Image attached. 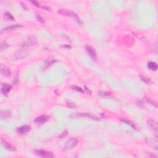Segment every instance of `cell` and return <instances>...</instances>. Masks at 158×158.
<instances>
[{
    "label": "cell",
    "mask_w": 158,
    "mask_h": 158,
    "mask_svg": "<svg viewBox=\"0 0 158 158\" xmlns=\"http://www.w3.org/2000/svg\"><path fill=\"white\" fill-rule=\"evenodd\" d=\"M58 13H59L64 16H67L71 17L72 18L74 19L78 24H82V21H81L80 17L78 16L77 14H76L74 12H72V11L67 10V9H59V10L58 11Z\"/></svg>",
    "instance_id": "obj_1"
},
{
    "label": "cell",
    "mask_w": 158,
    "mask_h": 158,
    "mask_svg": "<svg viewBox=\"0 0 158 158\" xmlns=\"http://www.w3.org/2000/svg\"><path fill=\"white\" fill-rule=\"evenodd\" d=\"M36 43H37V39H36L35 36H30L24 41L23 43L22 44V47L24 48H25L30 47H32L33 45H35Z\"/></svg>",
    "instance_id": "obj_2"
},
{
    "label": "cell",
    "mask_w": 158,
    "mask_h": 158,
    "mask_svg": "<svg viewBox=\"0 0 158 158\" xmlns=\"http://www.w3.org/2000/svg\"><path fill=\"white\" fill-rule=\"evenodd\" d=\"M36 155H37L38 157H43V158H52L54 157V154L51 152L46 151L43 149H38L35 151Z\"/></svg>",
    "instance_id": "obj_3"
},
{
    "label": "cell",
    "mask_w": 158,
    "mask_h": 158,
    "mask_svg": "<svg viewBox=\"0 0 158 158\" xmlns=\"http://www.w3.org/2000/svg\"><path fill=\"white\" fill-rule=\"evenodd\" d=\"M71 117L76 118V117H87L89 119H93V120L100 121V119L98 117L95 116L92 114H89V113H78V114H73L71 116Z\"/></svg>",
    "instance_id": "obj_4"
},
{
    "label": "cell",
    "mask_w": 158,
    "mask_h": 158,
    "mask_svg": "<svg viewBox=\"0 0 158 158\" xmlns=\"http://www.w3.org/2000/svg\"><path fill=\"white\" fill-rule=\"evenodd\" d=\"M78 143V140L76 138H72L67 141L65 145V149H71L74 147H76V145Z\"/></svg>",
    "instance_id": "obj_5"
},
{
    "label": "cell",
    "mask_w": 158,
    "mask_h": 158,
    "mask_svg": "<svg viewBox=\"0 0 158 158\" xmlns=\"http://www.w3.org/2000/svg\"><path fill=\"white\" fill-rule=\"evenodd\" d=\"M0 70H1V74H2L3 76L6 77H11V72L8 67L1 64V65H0Z\"/></svg>",
    "instance_id": "obj_6"
},
{
    "label": "cell",
    "mask_w": 158,
    "mask_h": 158,
    "mask_svg": "<svg viewBox=\"0 0 158 158\" xmlns=\"http://www.w3.org/2000/svg\"><path fill=\"white\" fill-rule=\"evenodd\" d=\"M49 116H47V115H42V116L35 118L34 120V122H35L36 124H38V125H41V124H43L44 123L47 122Z\"/></svg>",
    "instance_id": "obj_7"
},
{
    "label": "cell",
    "mask_w": 158,
    "mask_h": 158,
    "mask_svg": "<svg viewBox=\"0 0 158 158\" xmlns=\"http://www.w3.org/2000/svg\"><path fill=\"white\" fill-rule=\"evenodd\" d=\"M11 90V87L7 84H1V92L3 95L7 96L9 92Z\"/></svg>",
    "instance_id": "obj_8"
},
{
    "label": "cell",
    "mask_w": 158,
    "mask_h": 158,
    "mask_svg": "<svg viewBox=\"0 0 158 158\" xmlns=\"http://www.w3.org/2000/svg\"><path fill=\"white\" fill-rule=\"evenodd\" d=\"M31 127L29 125H23L17 129V132L21 135H25L30 132Z\"/></svg>",
    "instance_id": "obj_9"
},
{
    "label": "cell",
    "mask_w": 158,
    "mask_h": 158,
    "mask_svg": "<svg viewBox=\"0 0 158 158\" xmlns=\"http://www.w3.org/2000/svg\"><path fill=\"white\" fill-rule=\"evenodd\" d=\"M86 50H87L88 55L90 56V57H92V59H93L95 60L96 59V57H97L96 53L95 50L93 48L89 47V46H87V47H86Z\"/></svg>",
    "instance_id": "obj_10"
},
{
    "label": "cell",
    "mask_w": 158,
    "mask_h": 158,
    "mask_svg": "<svg viewBox=\"0 0 158 158\" xmlns=\"http://www.w3.org/2000/svg\"><path fill=\"white\" fill-rule=\"evenodd\" d=\"M1 144H2L3 146H4V148H6V149L11 151H13L15 150V148H14L10 143H9L8 142L6 141V140H4L3 138H1Z\"/></svg>",
    "instance_id": "obj_11"
},
{
    "label": "cell",
    "mask_w": 158,
    "mask_h": 158,
    "mask_svg": "<svg viewBox=\"0 0 158 158\" xmlns=\"http://www.w3.org/2000/svg\"><path fill=\"white\" fill-rule=\"evenodd\" d=\"M22 27V25H20V24H15V25H11V26H8L7 27L3 28L1 30V33H2L3 32H5V31H11V30H16L17 28Z\"/></svg>",
    "instance_id": "obj_12"
},
{
    "label": "cell",
    "mask_w": 158,
    "mask_h": 158,
    "mask_svg": "<svg viewBox=\"0 0 158 158\" xmlns=\"http://www.w3.org/2000/svg\"><path fill=\"white\" fill-rule=\"evenodd\" d=\"M31 3H32V4L35 6H36V7H39V8L43 9H44V10L48 11H51V8H50V7H49L48 6H46V5H41L40 3H38V1H32Z\"/></svg>",
    "instance_id": "obj_13"
},
{
    "label": "cell",
    "mask_w": 158,
    "mask_h": 158,
    "mask_svg": "<svg viewBox=\"0 0 158 158\" xmlns=\"http://www.w3.org/2000/svg\"><path fill=\"white\" fill-rule=\"evenodd\" d=\"M56 62V60L54 57H49V58L47 59L45 62V64H44V69H47L48 67H49V66L53 64L54 63H55Z\"/></svg>",
    "instance_id": "obj_14"
},
{
    "label": "cell",
    "mask_w": 158,
    "mask_h": 158,
    "mask_svg": "<svg viewBox=\"0 0 158 158\" xmlns=\"http://www.w3.org/2000/svg\"><path fill=\"white\" fill-rule=\"evenodd\" d=\"M1 117L3 119H6L9 118L11 116V112L9 111H1Z\"/></svg>",
    "instance_id": "obj_15"
},
{
    "label": "cell",
    "mask_w": 158,
    "mask_h": 158,
    "mask_svg": "<svg viewBox=\"0 0 158 158\" xmlns=\"http://www.w3.org/2000/svg\"><path fill=\"white\" fill-rule=\"evenodd\" d=\"M148 67L151 71H155L157 69V64L154 63V62H149V63H148Z\"/></svg>",
    "instance_id": "obj_16"
},
{
    "label": "cell",
    "mask_w": 158,
    "mask_h": 158,
    "mask_svg": "<svg viewBox=\"0 0 158 158\" xmlns=\"http://www.w3.org/2000/svg\"><path fill=\"white\" fill-rule=\"evenodd\" d=\"M148 124L150 127H151L153 129V130H154L155 132H157V124L155 121H153V120H149L148 122Z\"/></svg>",
    "instance_id": "obj_17"
},
{
    "label": "cell",
    "mask_w": 158,
    "mask_h": 158,
    "mask_svg": "<svg viewBox=\"0 0 158 158\" xmlns=\"http://www.w3.org/2000/svg\"><path fill=\"white\" fill-rule=\"evenodd\" d=\"M119 120H120L121 121H122V122H123L125 123V124H127V125H130V127H133V128H134V129H136V127H135V124H134L133 122H131V121L127 120V119H124V118H119Z\"/></svg>",
    "instance_id": "obj_18"
},
{
    "label": "cell",
    "mask_w": 158,
    "mask_h": 158,
    "mask_svg": "<svg viewBox=\"0 0 158 158\" xmlns=\"http://www.w3.org/2000/svg\"><path fill=\"white\" fill-rule=\"evenodd\" d=\"M4 18L7 20H12V21H14V17L12 16L9 12H6V13L4 14Z\"/></svg>",
    "instance_id": "obj_19"
},
{
    "label": "cell",
    "mask_w": 158,
    "mask_h": 158,
    "mask_svg": "<svg viewBox=\"0 0 158 158\" xmlns=\"http://www.w3.org/2000/svg\"><path fill=\"white\" fill-rule=\"evenodd\" d=\"M8 46V44L6 41H1V43H0V49H1V51H3L7 48Z\"/></svg>",
    "instance_id": "obj_20"
},
{
    "label": "cell",
    "mask_w": 158,
    "mask_h": 158,
    "mask_svg": "<svg viewBox=\"0 0 158 158\" xmlns=\"http://www.w3.org/2000/svg\"><path fill=\"white\" fill-rule=\"evenodd\" d=\"M140 79H141V80L143 81V82H144L145 83H146V84H149L151 82V80H150L149 78L146 77L145 76H140Z\"/></svg>",
    "instance_id": "obj_21"
},
{
    "label": "cell",
    "mask_w": 158,
    "mask_h": 158,
    "mask_svg": "<svg viewBox=\"0 0 158 158\" xmlns=\"http://www.w3.org/2000/svg\"><path fill=\"white\" fill-rule=\"evenodd\" d=\"M72 88L74 89V90H76V91H78V92H80V93H85L84 91L81 88L78 87H76V86H72Z\"/></svg>",
    "instance_id": "obj_22"
},
{
    "label": "cell",
    "mask_w": 158,
    "mask_h": 158,
    "mask_svg": "<svg viewBox=\"0 0 158 158\" xmlns=\"http://www.w3.org/2000/svg\"><path fill=\"white\" fill-rule=\"evenodd\" d=\"M36 19H37V20H38V22H41V23H42V24H44V22H45V21H44V19H43V18H41V16H40L38 15V14H36Z\"/></svg>",
    "instance_id": "obj_23"
},
{
    "label": "cell",
    "mask_w": 158,
    "mask_h": 158,
    "mask_svg": "<svg viewBox=\"0 0 158 158\" xmlns=\"http://www.w3.org/2000/svg\"><path fill=\"white\" fill-rule=\"evenodd\" d=\"M137 105H138V106L141 107V108H143V107H144V105H143V103L142 102L141 100H137Z\"/></svg>",
    "instance_id": "obj_24"
},
{
    "label": "cell",
    "mask_w": 158,
    "mask_h": 158,
    "mask_svg": "<svg viewBox=\"0 0 158 158\" xmlns=\"http://www.w3.org/2000/svg\"><path fill=\"white\" fill-rule=\"evenodd\" d=\"M67 106H69V107H70V108H74V107H75V105L74 104H72V103H67Z\"/></svg>",
    "instance_id": "obj_25"
},
{
    "label": "cell",
    "mask_w": 158,
    "mask_h": 158,
    "mask_svg": "<svg viewBox=\"0 0 158 158\" xmlns=\"http://www.w3.org/2000/svg\"><path fill=\"white\" fill-rule=\"evenodd\" d=\"M20 4H22V6L24 7V9H25V10H27V7H26V6H25V4H24L23 3H20Z\"/></svg>",
    "instance_id": "obj_26"
}]
</instances>
